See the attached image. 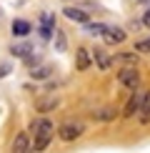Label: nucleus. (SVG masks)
Instances as JSON below:
<instances>
[{
  "instance_id": "f257e3e1",
  "label": "nucleus",
  "mask_w": 150,
  "mask_h": 153,
  "mask_svg": "<svg viewBox=\"0 0 150 153\" xmlns=\"http://www.w3.org/2000/svg\"><path fill=\"white\" fill-rule=\"evenodd\" d=\"M30 131H33V146H30V148H35V151L48 148V143L53 141V136H55V126L50 123L48 118L33 120V123H30Z\"/></svg>"
},
{
  "instance_id": "f03ea898",
  "label": "nucleus",
  "mask_w": 150,
  "mask_h": 153,
  "mask_svg": "<svg viewBox=\"0 0 150 153\" xmlns=\"http://www.w3.org/2000/svg\"><path fill=\"white\" fill-rule=\"evenodd\" d=\"M138 65H123L120 73H118V80H120V85H125L128 91H135L138 85H140V73L135 71Z\"/></svg>"
},
{
  "instance_id": "7ed1b4c3",
  "label": "nucleus",
  "mask_w": 150,
  "mask_h": 153,
  "mask_svg": "<svg viewBox=\"0 0 150 153\" xmlns=\"http://www.w3.org/2000/svg\"><path fill=\"white\" fill-rule=\"evenodd\" d=\"M83 131H85L83 123H73V120H68V123H62L60 128H58V136H60L65 143H70V141H75V138L83 136Z\"/></svg>"
},
{
  "instance_id": "20e7f679",
  "label": "nucleus",
  "mask_w": 150,
  "mask_h": 153,
  "mask_svg": "<svg viewBox=\"0 0 150 153\" xmlns=\"http://www.w3.org/2000/svg\"><path fill=\"white\" fill-rule=\"evenodd\" d=\"M40 38L43 40H50L53 38V33H55V15L53 13H43L40 15Z\"/></svg>"
},
{
  "instance_id": "39448f33",
  "label": "nucleus",
  "mask_w": 150,
  "mask_h": 153,
  "mask_svg": "<svg viewBox=\"0 0 150 153\" xmlns=\"http://www.w3.org/2000/svg\"><path fill=\"white\" fill-rule=\"evenodd\" d=\"M103 38H105V43H108V45H120V43L125 40V30L118 28V25H105Z\"/></svg>"
},
{
  "instance_id": "423d86ee",
  "label": "nucleus",
  "mask_w": 150,
  "mask_h": 153,
  "mask_svg": "<svg viewBox=\"0 0 150 153\" xmlns=\"http://www.w3.org/2000/svg\"><path fill=\"white\" fill-rule=\"evenodd\" d=\"M143 93H145V91H138V88L133 91V95L128 98V103H125V111H123V116H125V118H130V116H135V113H138V108H140V103H143Z\"/></svg>"
},
{
  "instance_id": "0eeeda50",
  "label": "nucleus",
  "mask_w": 150,
  "mask_h": 153,
  "mask_svg": "<svg viewBox=\"0 0 150 153\" xmlns=\"http://www.w3.org/2000/svg\"><path fill=\"white\" fill-rule=\"evenodd\" d=\"M62 15L68 18V20H75V23H88L90 20V18H88V10H80V8H70V5H68V8H62Z\"/></svg>"
},
{
  "instance_id": "6e6552de",
  "label": "nucleus",
  "mask_w": 150,
  "mask_h": 153,
  "mask_svg": "<svg viewBox=\"0 0 150 153\" xmlns=\"http://www.w3.org/2000/svg\"><path fill=\"white\" fill-rule=\"evenodd\" d=\"M75 65H78V71H88V68H90V50L88 48H78V53H75Z\"/></svg>"
},
{
  "instance_id": "1a4fd4ad",
  "label": "nucleus",
  "mask_w": 150,
  "mask_h": 153,
  "mask_svg": "<svg viewBox=\"0 0 150 153\" xmlns=\"http://www.w3.org/2000/svg\"><path fill=\"white\" fill-rule=\"evenodd\" d=\"M10 30H12V35H18V38H25V35L30 33V30H33V25H30L28 20H20V18H18V20H12Z\"/></svg>"
},
{
  "instance_id": "9d476101",
  "label": "nucleus",
  "mask_w": 150,
  "mask_h": 153,
  "mask_svg": "<svg viewBox=\"0 0 150 153\" xmlns=\"http://www.w3.org/2000/svg\"><path fill=\"white\" fill-rule=\"evenodd\" d=\"M95 63H98V68H100V71H110L112 58H110L108 53H105V48H95Z\"/></svg>"
},
{
  "instance_id": "9b49d317",
  "label": "nucleus",
  "mask_w": 150,
  "mask_h": 153,
  "mask_svg": "<svg viewBox=\"0 0 150 153\" xmlns=\"http://www.w3.org/2000/svg\"><path fill=\"white\" fill-rule=\"evenodd\" d=\"M140 123H150V88L143 93V103H140Z\"/></svg>"
},
{
  "instance_id": "f8f14e48",
  "label": "nucleus",
  "mask_w": 150,
  "mask_h": 153,
  "mask_svg": "<svg viewBox=\"0 0 150 153\" xmlns=\"http://www.w3.org/2000/svg\"><path fill=\"white\" fill-rule=\"evenodd\" d=\"M55 105H58V98H55V95H43V98L35 100V108H38V111H43V113H45V111H53Z\"/></svg>"
},
{
  "instance_id": "ddd939ff",
  "label": "nucleus",
  "mask_w": 150,
  "mask_h": 153,
  "mask_svg": "<svg viewBox=\"0 0 150 153\" xmlns=\"http://www.w3.org/2000/svg\"><path fill=\"white\" fill-rule=\"evenodd\" d=\"M50 73H53L50 65H33L30 68V78H35V80H45V78H50Z\"/></svg>"
},
{
  "instance_id": "4468645a",
  "label": "nucleus",
  "mask_w": 150,
  "mask_h": 153,
  "mask_svg": "<svg viewBox=\"0 0 150 153\" xmlns=\"http://www.w3.org/2000/svg\"><path fill=\"white\" fill-rule=\"evenodd\" d=\"M115 65H138V55L135 53H118L115 58H112Z\"/></svg>"
},
{
  "instance_id": "2eb2a0df",
  "label": "nucleus",
  "mask_w": 150,
  "mask_h": 153,
  "mask_svg": "<svg viewBox=\"0 0 150 153\" xmlns=\"http://www.w3.org/2000/svg\"><path fill=\"white\" fill-rule=\"evenodd\" d=\"M30 50H35L33 45H30V43H15V45L10 48V53H12V58H25Z\"/></svg>"
},
{
  "instance_id": "dca6fc26",
  "label": "nucleus",
  "mask_w": 150,
  "mask_h": 153,
  "mask_svg": "<svg viewBox=\"0 0 150 153\" xmlns=\"http://www.w3.org/2000/svg\"><path fill=\"white\" fill-rule=\"evenodd\" d=\"M12 151H30V138H28V133L15 136V141H12Z\"/></svg>"
},
{
  "instance_id": "f3484780",
  "label": "nucleus",
  "mask_w": 150,
  "mask_h": 153,
  "mask_svg": "<svg viewBox=\"0 0 150 153\" xmlns=\"http://www.w3.org/2000/svg\"><path fill=\"white\" fill-rule=\"evenodd\" d=\"M103 30H105L103 23H90V20L85 23V33L88 35H103Z\"/></svg>"
},
{
  "instance_id": "a211bd4d",
  "label": "nucleus",
  "mask_w": 150,
  "mask_h": 153,
  "mask_svg": "<svg viewBox=\"0 0 150 153\" xmlns=\"http://www.w3.org/2000/svg\"><path fill=\"white\" fill-rule=\"evenodd\" d=\"M55 50H60V53H62V50H65V45H68V43H65V33H62V30L60 28H55Z\"/></svg>"
},
{
  "instance_id": "6ab92c4d",
  "label": "nucleus",
  "mask_w": 150,
  "mask_h": 153,
  "mask_svg": "<svg viewBox=\"0 0 150 153\" xmlns=\"http://www.w3.org/2000/svg\"><path fill=\"white\" fill-rule=\"evenodd\" d=\"M135 50H138V53H150V38L138 40V43H135Z\"/></svg>"
},
{
  "instance_id": "aec40b11",
  "label": "nucleus",
  "mask_w": 150,
  "mask_h": 153,
  "mask_svg": "<svg viewBox=\"0 0 150 153\" xmlns=\"http://www.w3.org/2000/svg\"><path fill=\"white\" fill-rule=\"evenodd\" d=\"M98 118H103V120H110V118H115V111H112V108H103V111L98 113Z\"/></svg>"
},
{
  "instance_id": "412c9836",
  "label": "nucleus",
  "mask_w": 150,
  "mask_h": 153,
  "mask_svg": "<svg viewBox=\"0 0 150 153\" xmlns=\"http://www.w3.org/2000/svg\"><path fill=\"white\" fill-rule=\"evenodd\" d=\"M8 73H10V65H8V63H3V65H0V78H5Z\"/></svg>"
},
{
  "instance_id": "4be33fe9",
  "label": "nucleus",
  "mask_w": 150,
  "mask_h": 153,
  "mask_svg": "<svg viewBox=\"0 0 150 153\" xmlns=\"http://www.w3.org/2000/svg\"><path fill=\"white\" fill-rule=\"evenodd\" d=\"M143 25H145V28H150V8L145 10V15H143Z\"/></svg>"
}]
</instances>
